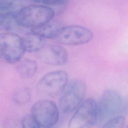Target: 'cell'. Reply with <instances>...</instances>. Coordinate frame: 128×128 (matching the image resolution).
<instances>
[{"label": "cell", "mask_w": 128, "mask_h": 128, "mask_svg": "<svg viewBox=\"0 0 128 128\" xmlns=\"http://www.w3.org/2000/svg\"><path fill=\"white\" fill-rule=\"evenodd\" d=\"M128 114V100L112 90L104 91L98 103L96 125L103 126L110 120Z\"/></svg>", "instance_id": "1"}, {"label": "cell", "mask_w": 128, "mask_h": 128, "mask_svg": "<svg viewBox=\"0 0 128 128\" xmlns=\"http://www.w3.org/2000/svg\"><path fill=\"white\" fill-rule=\"evenodd\" d=\"M54 14L50 8L36 3L21 8L16 14L15 20L17 24L34 29L52 20Z\"/></svg>", "instance_id": "2"}, {"label": "cell", "mask_w": 128, "mask_h": 128, "mask_svg": "<svg viewBox=\"0 0 128 128\" xmlns=\"http://www.w3.org/2000/svg\"><path fill=\"white\" fill-rule=\"evenodd\" d=\"M86 92V85L82 80L76 79L68 83L60 94L59 106L61 110L69 114L77 109L83 102Z\"/></svg>", "instance_id": "3"}, {"label": "cell", "mask_w": 128, "mask_h": 128, "mask_svg": "<svg viewBox=\"0 0 128 128\" xmlns=\"http://www.w3.org/2000/svg\"><path fill=\"white\" fill-rule=\"evenodd\" d=\"M0 45L1 57L9 64L20 62L26 51L23 38L14 33L6 32L2 34Z\"/></svg>", "instance_id": "4"}, {"label": "cell", "mask_w": 128, "mask_h": 128, "mask_svg": "<svg viewBox=\"0 0 128 128\" xmlns=\"http://www.w3.org/2000/svg\"><path fill=\"white\" fill-rule=\"evenodd\" d=\"M98 120V104L92 98L83 101L70 120L68 128H92Z\"/></svg>", "instance_id": "5"}, {"label": "cell", "mask_w": 128, "mask_h": 128, "mask_svg": "<svg viewBox=\"0 0 128 128\" xmlns=\"http://www.w3.org/2000/svg\"><path fill=\"white\" fill-rule=\"evenodd\" d=\"M30 116L41 127L50 128L58 122L59 112L53 101L40 100L32 107Z\"/></svg>", "instance_id": "6"}, {"label": "cell", "mask_w": 128, "mask_h": 128, "mask_svg": "<svg viewBox=\"0 0 128 128\" xmlns=\"http://www.w3.org/2000/svg\"><path fill=\"white\" fill-rule=\"evenodd\" d=\"M68 74L62 70H54L43 76L38 82V92L46 96H54L61 94L68 84Z\"/></svg>", "instance_id": "7"}, {"label": "cell", "mask_w": 128, "mask_h": 128, "mask_svg": "<svg viewBox=\"0 0 128 128\" xmlns=\"http://www.w3.org/2000/svg\"><path fill=\"white\" fill-rule=\"evenodd\" d=\"M92 32L89 28L79 25L63 27L56 38L62 44L78 46L86 44L92 40Z\"/></svg>", "instance_id": "8"}, {"label": "cell", "mask_w": 128, "mask_h": 128, "mask_svg": "<svg viewBox=\"0 0 128 128\" xmlns=\"http://www.w3.org/2000/svg\"><path fill=\"white\" fill-rule=\"evenodd\" d=\"M39 59L48 64L60 66L64 64L68 60L66 50L60 45L44 46L38 52Z\"/></svg>", "instance_id": "9"}, {"label": "cell", "mask_w": 128, "mask_h": 128, "mask_svg": "<svg viewBox=\"0 0 128 128\" xmlns=\"http://www.w3.org/2000/svg\"><path fill=\"white\" fill-rule=\"evenodd\" d=\"M64 27L62 23L54 18L42 26L32 30L44 38H56L58 32Z\"/></svg>", "instance_id": "10"}, {"label": "cell", "mask_w": 128, "mask_h": 128, "mask_svg": "<svg viewBox=\"0 0 128 128\" xmlns=\"http://www.w3.org/2000/svg\"><path fill=\"white\" fill-rule=\"evenodd\" d=\"M23 40L26 50L30 52H38L45 46L44 38L33 32L26 34Z\"/></svg>", "instance_id": "11"}, {"label": "cell", "mask_w": 128, "mask_h": 128, "mask_svg": "<svg viewBox=\"0 0 128 128\" xmlns=\"http://www.w3.org/2000/svg\"><path fill=\"white\" fill-rule=\"evenodd\" d=\"M38 69V64L34 60L26 59L20 61L16 66V71L19 76L24 78L32 77Z\"/></svg>", "instance_id": "12"}, {"label": "cell", "mask_w": 128, "mask_h": 128, "mask_svg": "<svg viewBox=\"0 0 128 128\" xmlns=\"http://www.w3.org/2000/svg\"><path fill=\"white\" fill-rule=\"evenodd\" d=\"M12 98L13 101L18 105L26 104L31 98L30 90L26 86L20 88L14 93Z\"/></svg>", "instance_id": "13"}, {"label": "cell", "mask_w": 128, "mask_h": 128, "mask_svg": "<svg viewBox=\"0 0 128 128\" xmlns=\"http://www.w3.org/2000/svg\"><path fill=\"white\" fill-rule=\"evenodd\" d=\"M22 7L19 4L14 1L2 0L0 2V16L16 15Z\"/></svg>", "instance_id": "14"}, {"label": "cell", "mask_w": 128, "mask_h": 128, "mask_svg": "<svg viewBox=\"0 0 128 128\" xmlns=\"http://www.w3.org/2000/svg\"><path fill=\"white\" fill-rule=\"evenodd\" d=\"M35 2L50 8L54 12H60L66 8L68 2L65 0H39Z\"/></svg>", "instance_id": "15"}, {"label": "cell", "mask_w": 128, "mask_h": 128, "mask_svg": "<svg viewBox=\"0 0 128 128\" xmlns=\"http://www.w3.org/2000/svg\"><path fill=\"white\" fill-rule=\"evenodd\" d=\"M125 120L124 116H118L107 122L102 126V128H123Z\"/></svg>", "instance_id": "16"}, {"label": "cell", "mask_w": 128, "mask_h": 128, "mask_svg": "<svg viewBox=\"0 0 128 128\" xmlns=\"http://www.w3.org/2000/svg\"><path fill=\"white\" fill-rule=\"evenodd\" d=\"M22 128H41V126L30 115L24 116L21 122Z\"/></svg>", "instance_id": "17"}, {"label": "cell", "mask_w": 128, "mask_h": 128, "mask_svg": "<svg viewBox=\"0 0 128 128\" xmlns=\"http://www.w3.org/2000/svg\"><path fill=\"white\" fill-rule=\"evenodd\" d=\"M126 128H128V126L126 127Z\"/></svg>", "instance_id": "18"}]
</instances>
